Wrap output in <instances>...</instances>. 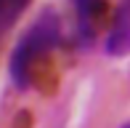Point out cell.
<instances>
[{"instance_id":"6da1fadb","label":"cell","mask_w":130,"mask_h":128,"mask_svg":"<svg viewBox=\"0 0 130 128\" xmlns=\"http://www.w3.org/2000/svg\"><path fill=\"white\" fill-rule=\"evenodd\" d=\"M58 37H61V24H58V16L51 11L43 14L21 35V40L16 43L13 54H11V78L19 88H27L32 83L37 61L56 48Z\"/></svg>"},{"instance_id":"7a4b0ae2","label":"cell","mask_w":130,"mask_h":128,"mask_svg":"<svg viewBox=\"0 0 130 128\" xmlns=\"http://www.w3.org/2000/svg\"><path fill=\"white\" fill-rule=\"evenodd\" d=\"M104 45H106L109 56H127L130 54V0H120Z\"/></svg>"},{"instance_id":"3957f363","label":"cell","mask_w":130,"mask_h":128,"mask_svg":"<svg viewBox=\"0 0 130 128\" xmlns=\"http://www.w3.org/2000/svg\"><path fill=\"white\" fill-rule=\"evenodd\" d=\"M29 0H0V32H5L16 19L21 16V11L27 8Z\"/></svg>"},{"instance_id":"277c9868","label":"cell","mask_w":130,"mask_h":128,"mask_svg":"<svg viewBox=\"0 0 130 128\" xmlns=\"http://www.w3.org/2000/svg\"><path fill=\"white\" fill-rule=\"evenodd\" d=\"M125 128H130V123H127V125H125Z\"/></svg>"}]
</instances>
